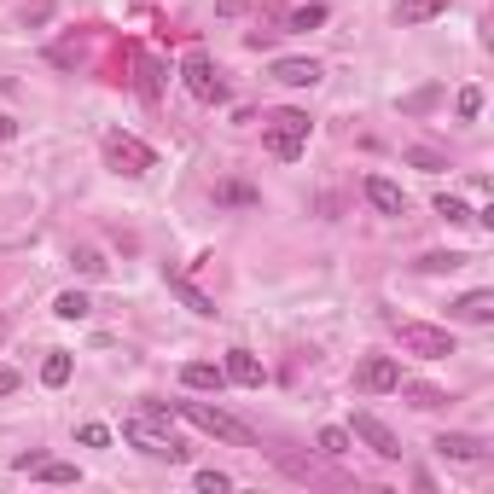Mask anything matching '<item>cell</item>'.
I'll list each match as a JSON object with an SVG mask.
<instances>
[{"label":"cell","instance_id":"6da1fadb","mask_svg":"<svg viewBox=\"0 0 494 494\" xmlns=\"http://www.w3.org/2000/svg\"><path fill=\"white\" fill-rule=\"evenodd\" d=\"M163 419H169V407H163V401H152V407H140V413H128V419H122V442H134V448L152 454V460L187 465V460H192V448L163 425Z\"/></svg>","mask_w":494,"mask_h":494},{"label":"cell","instance_id":"7a4b0ae2","mask_svg":"<svg viewBox=\"0 0 494 494\" xmlns=\"http://www.w3.org/2000/svg\"><path fill=\"white\" fill-rule=\"evenodd\" d=\"M308 134H314V122H308V110H274L268 117V128H262V140H268V152L279 157V163H296V157L308 152Z\"/></svg>","mask_w":494,"mask_h":494},{"label":"cell","instance_id":"3957f363","mask_svg":"<svg viewBox=\"0 0 494 494\" xmlns=\"http://www.w3.org/2000/svg\"><path fill=\"white\" fill-rule=\"evenodd\" d=\"M175 413L187 419V425H198V430H204V437H221V442H239V448H251V442H256V430L244 425V419L221 413V407H209V401H175Z\"/></svg>","mask_w":494,"mask_h":494},{"label":"cell","instance_id":"277c9868","mask_svg":"<svg viewBox=\"0 0 494 494\" xmlns=\"http://www.w3.org/2000/svg\"><path fill=\"white\" fill-rule=\"evenodd\" d=\"M105 163H110V175H128V181H140V175H152V169H157V152L140 140V134H122V128H110V134H105Z\"/></svg>","mask_w":494,"mask_h":494},{"label":"cell","instance_id":"5b68a950","mask_svg":"<svg viewBox=\"0 0 494 494\" xmlns=\"http://www.w3.org/2000/svg\"><path fill=\"white\" fill-rule=\"evenodd\" d=\"M395 326V343L407 355H425V361H448L454 355V331L448 326H425V320H390Z\"/></svg>","mask_w":494,"mask_h":494},{"label":"cell","instance_id":"8992f818","mask_svg":"<svg viewBox=\"0 0 494 494\" xmlns=\"http://www.w3.org/2000/svg\"><path fill=\"white\" fill-rule=\"evenodd\" d=\"M181 76H187V93L198 99V105H221V99H227V82H221L216 58H209L204 47H192V53H187V65H181Z\"/></svg>","mask_w":494,"mask_h":494},{"label":"cell","instance_id":"52a82bcc","mask_svg":"<svg viewBox=\"0 0 494 494\" xmlns=\"http://www.w3.org/2000/svg\"><path fill=\"white\" fill-rule=\"evenodd\" d=\"M349 437H361L366 448L378 454V460H401V437H395V430H390V425H384L378 413H366V407H361V413L349 419Z\"/></svg>","mask_w":494,"mask_h":494},{"label":"cell","instance_id":"ba28073f","mask_svg":"<svg viewBox=\"0 0 494 494\" xmlns=\"http://www.w3.org/2000/svg\"><path fill=\"white\" fill-rule=\"evenodd\" d=\"M355 384H361L366 395H395L401 390V361H395V355H366L361 373H355Z\"/></svg>","mask_w":494,"mask_h":494},{"label":"cell","instance_id":"9c48e42d","mask_svg":"<svg viewBox=\"0 0 494 494\" xmlns=\"http://www.w3.org/2000/svg\"><path fill=\"white\" fill-rule=\"evenodd\" d=\"M221 373H227V384H244V390H262V384H268V366L256 361L251 349H227Z\"/></svg>","mask_w":494,"mask_h":494},{"label":"cell","instance_id":"30bf717a","mask_svg":"<svg viewBox=\"0 0 494 494\" xmlns=\"http://www.w3.org/2000/svg\"><path fill=\"white\" fill-rule=\"evenodd\" d=\"M361 192H366V204H373L378 216H407V192L395 187V181H384V175H366V181H361Z\"/></svg>","mask_w":494,"mask_h":494},{"label":"cell","instance_id":"8fae6325","mask_svg":"<svg viewBox=\"0 0 494 494\" xmlns=\"http://www.w3.org/2000/svg\"><path fill=\"white\" fill-rule=\"evenodd\" d=\"M430 448L442 454V460H460V465H472V460H483V437H465V430H448V437H437Z\"/></svg>","mask_w":494,"mask_h":494},{"label":"cell","instance_id":"7c38bea8","mask_svg":"<svg viewBox=\"0 0 494 494\" xmlns=\"http://www.w3.org/2000/svg\"><path fill=\"white\" fill-rule=\"evenodd\" d=\"M274 82H286V88H314V82H320V65H314V58H279V65H274Z\"/></svg>","mask_w":494,"mask_h":494},{"label":"cell","instance_id":"4fadbf2b","mask_svg":"<svg viewBox=\"0 0 494 494\" xmlns=\"http://www.w3.org/2000/svg\"><path fill=\"white\" fill-rule=\"evenodd\" d=\"M442 12H448V0H401V6H395V23H401V30H419V23L442 18Z\"/></svg>","mask_w":494,"mask_h":494},{"label":"cell","instance_id":"5bb4252c","mask_svg":"<svg viewBox=\"0 0 494 494\" xmlns=\"http://www.w3.org/2000/svg\"><path fill=\"white\" fill-rule=\"evenodd\" d=\"M454 320H472V326H483V320H494V291H465L460 303L448 308Z\"/></svg>","mask_w":494,"mask_h":494},{"label":"cell","instance_id":"9a60e30c","mask_svg":"<svg viewBox=\"0 0 494 494\" xmlns=\"http://www.w3.org/2000/svg\"><path fill=\"white\" fill-rule=\"evenodd\" d=\"M181 384H187V390H221V384H227V373H221L216 361H187V366H181Z\"/></svg>","mask_w":494,"mask_h":494},{"label":"cell","instance_id":"2e32d148","mask_svg":"<svg viewBox=\"0 0 494 494\" xmlns=\"http://www.w3.org/2000/svg\"><path fill=\"white\" fill-rule=\"evenodd\" d=\"M163 279H169V291H175L181 303L192 308V314H216V296H204V291H198V286H192L187 274H163Z\"/></svg>","mask_w":494,"mask_h":494},{"label":"cell","instance_id":"e0dca14e","mask_svg":"<svg viewBox=\"0 0 494 494\" xmlns=\"http://www.w3.org/2000/svg\"><path fill=\"white\" fill-rule=\"evenodd\" d=\"M70 373H76V361H70L65 349H53V355L41 361V384H47V390H65V384H70Z\"/></svg>","mask_w":494,"mask_h":494},{"label":"cell","instance_id":"ac0fdd59","mask_svg":"<svg viewBox=\"0 0 494 494\" xmlns=\"http://www.w3.org/2000/svg\"><path fill=\"white\" fill-rule=\"evenodd\" d=\"M53 314H58V320H70V326H76V320H88V314H93V303H88V291H58V303H53Z\"/></svg>","mask_w":494,"mask_h":494},{"label":"cell","instance_id":"d6986e66","mask_svg":"<svg viewBox=\"0 0 494 494\" xmlns=\"http://www.w3.org/2000/svg\"><path fill=\"white\" fill-rule=\"evenodd\" d=\"M30 477H41V483H82V472H76V465H65V460H35Z\"/></svg>","mask_w":494,"mask_h":494},{"label":"cell","instance_id":"ffe728a7","mask_svg":"<svg viewBox=\"0 0 494 494\" xmlns=\"http://www.w3.org/2000/svg\"><path fill=\"white\" fill-rule=\"evenodd\" d=\"M472 256H460V251H430V256H419V268L425 274H454V268H465Z\"/></svg>","mask_w":494,"mask_h":494},{"label":"cell","instance_id":"44dd1931","mask_svg":"<svg viewBox=\"0 0 494 494\" xmlns=\"http://www.w3.org/2000/svg\"><path fill=\"white\" fill-rule=\"evenodd\" d=\"M314 448L331 454V460H343V454H349V430H343V425H326V430L314 437Z\"/></svg>","mask_w":494,"mask_h":494},{"label":"cell","instance_id":"7402d4cb","mask_svg":"<svg viewBox=\"0 0 494 494\" xmlns=\"http://www.w3.org/2000/svg\"><path fill=\"white\" fill-rule=\"evenodd\" d=\"M437 216L454 221V227H465V221H472V204H465V198H454V192H437Z\"/></svg>","mask_w":494,"mask_h":494},{"label":"cell","instance_id":"603a6c76","mask_svg":"<svg viewBox=\"0 0 494 494\" xmlns=\"http://www.w3.org/2000/svg\"><path fill=\"white\" fill-rule=\"evenodd\" d=\"M331 18V6H320V0H308V6L291 12V30H320V23Z\"/></svg>","mask_w":494,"mask_h":494},{"label":"cell","instance_id":"cb8c5ba5","mask_svg":"<svg viewBox=\"0 0 494 494\" xmlns=\"http://www.w3.org/2000/svg\"><path fill=\"white\" fill-rule=\"evenodd\" d=\"M216 204H256V187H244V181H227V187H216Z\"/></svg>","mask_w":494,"mask_h":494},{"label":"cell","instance_id":"d4e9b609","mask_svg":"<svg viewBox=\"0 0 494 494\" xmlns=\"http://www.w3.org/2000/svg\"><path fill=\"white\" fill-rule=\"evenodd\" d=\"M192 489H198V494H227V489H233V477H227V472H198V477H192Z\"/></svg>","mask_w":494,"mask_h":494},{"label":"cell","instance_id":"484cf974","mask_svg":"<svg viewBox=\"0 0 494 494\" xmlns=\"http://www.w3.org/2000/svg\"><path fill=\"white\" fill-rule=\"evenodd\" d=\"M70 262H76V268H82L88 279H105V256H99V251H88V244H82V251L70 256Z\"/></svg>","mask_w":494,"mask_h":494},{"label":"cell","instance_id":"4316f807","mask_svg":"<svg viewBox=\"0 0 494 494\" xmlns=\"http://www.w3.org/2000/svg\"><path fill=\"white\" fill-rule=\"evenodd\" d=\"M454 110H460V122H477V110H483V93H477V88H460Z\"/></svg>","mask_w":494,"mask_h":494},{"label":"cell","instance_id":"83f0119b","mask_svg":"<svg viewBox=\"0 0 494 494\" xmlns=\"http://www.w3.org/2000/svg\"><path fill=\"white\" fill-rule=\"evenodd\" d=\"M407 163H413V169H448V157L430 152V146H413V152H407Z\"/></svg>","mask_w":494,"mask_h":494},{"label":"cell","instance_id":"f1b7e54d","mask_svg":"<svg viewBox=\"0 0 494 494\" xmlns=\"http://www.w3.org/2000/svg\"><path fill=\"white\" fill-rule=\"evenodd\" d=\"M76 442H82V448H110V425H82Z\"/></svg>","mask_w":494,"mask_h":494},{"label":"cell","instance_id":"f546056e","mask_svg":"<svg viewBox=\"0 0 494 494\" xmlns=\"http://www.w3.org/2000/svg\"><path fill=\"white\" fill-rule=\"evenodd\" d=\"M47 18H53V0H35V6L30 12H23V23H30V30H41V23Z\"/></svg>","mask_w":494,"mask_h":494},{"label":"cell","instance_id":"4dcf8cb0","mask_svg":"<svg viewBox=\"0 0 494 494\" xmlns=\"http://www.w3.org/2000/svg\"><path fill=\"white\" fill-rule=\"evenodd\" d=\"M413 407H442V390H425V384H419V390H413Z\"/></svg>","mask_w":494,"mask_h":494},{"label":"cell","instance_id":"1f68e13d","mask_svg":"<svg viewBox=\"0 0 494 494\" xmlns=\"http://www.w3.org/2000/svg\"><path fill=\"white\" fill-rule=\"evenodd\" d=\"M18 384H23V378H18V373H0V401H6V395H12V390H18Z\"/></svg>","mask_w":494,"mask_h":494},{"label":"cell","instance_id":"d6a6232c","mask_svg":"<svg viewBox=\"0 0 494 494\" xmlns=\"http://www.w3.org/2000/svg\"><path fill=\"white\" fill-rule=\"evenodd\" d=\"M12 134H18V122H12V117H0V140H12Z\"/></svg>","mask_w":494,"mask_h":494},{"label":"cell","instance_id":"836d02e7","mask_svg":"<svg viewBox=\"0 0 494 494\" xmlns=\"http://www.w3.org/2000/svg\"><path fill=\"white\" fill-rule=\"evenodd\" d=\"M0 338H6V326H0Z\"/></svg>","mask_w":494,"mask_h":494}]
</instances>
